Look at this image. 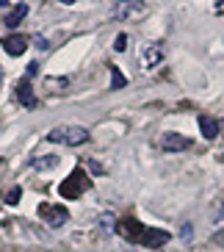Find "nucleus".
<instances>
[{
  "label": "nucleus",
  "mask_w": 224,
  "mask_h": 252,
  "mask_svg": "<svg viewBox=\"0 0 224 252\" xmlns=\"http://www.w3.org/2000/svg\"><path fill=\"white\" fill-rule=\"evenodd\" d=\"M47 141H56V144H69V147H81L89 141V130L81 125H58L47 133Z\"/></svg>",
  "instance_id": "obj_1"
},
{
  "label": "nucleus",
  "mask_w": 224,
  "mask_h": 252,
  "mask_svg": "<svg viewBox=\"0 0 224 252\" xmlns=\"http://www.w3.org/2000/svg\"><path fill=\"white\" fill-rule=\"evenodd\" d=\"M89 186H91L89 175H86L81 166H75V169L69 172V178H64V183L58 186V194L64 200H78L83 191H89Z\"/></svg>",
  "instance_id": "obj_2"
},
{
  "label": "nucleus",
  "mask_w": 224,
  "mask_h": 252,
  "mask_svg": "<svg viewBox=\"0 0 224 252\" xmlns=\"http://www.w3.org/2000/svg\"><path fill=\"white\" fill-rule=\"evenodd\" d=\"M111 14H113V20H139V17L147 14V3H141V0H130V3H116Z\"/></svg>",
  "instance_id": "obj_3"
},
{
  "label": "nucleus",
  "mask_w": 224,
  "mask_h": 252,
  "mask_svg": "<svg viewBox=\"0 0 224 252\" xmlns=\"http://www.w3.org/2000/svg\"><path fill=\"white\" fill-rule=\"evenodd\" d=\"M39 216L45 219L50 227H61V224L69 219V214H67V208H61V205H50V202H42L39 205Z\"/></svg>",
  "instance_id": "obj_4"
},
{
  "label": "nucleus",
  "mask_w": 224,
  "mask_h": 252,
  "mask_svg": "<svg viewBox=\"0 0 224 252\" xmlns=\"http://www.w3.org/2000/svg\"><path fill=\"white\" fill-rule=\"evenodd\" d=\"M161 147L166 150V153H183V150L191 147V139L183 133H164L161 136Z\"/></svg>",
  "instance_id": "obj_5"
},
{
  "label": "nucleus",
  "mask_w": 224,
  "mask_h": 252,
  "mask_svg": "<svg viewBox=\"0 0 224 252\" xmlns=\"http://www.w3.org/2000/svg\"><path fill=\"white\" fill-rule=\"evenodd\" d=\"M169 241V230H161V227H147L139 238V244L144 247H164Z\"/></svg>",
  "instance_id": "obj_6"
},
{
  "label": "nucleus",
  "mask_w": 224,
  "mask_h": 252,
  "mask_svg": "<svg viewBox=\"0 0 224 252\" xmlns=\"http://www.w3.org/2000/svg\"><path fill=\"white\" fill-rule=\"evenodd\" d=\"M3 50L8 53V56H23L25 50H28V36H23V33H11V36L3 39Z\"/></svg>",
  "instance_id": "obj_7"
},
{
  "label": "nucleus",
  "mask_w": 224,
  "mask_h": 252,
  "mask_svg": "<svg viewBox=\"0 0 224 252\" xmlns=\"http://www.w3.org/2000/svg\"><path fill=\"white\" fill-rule=\"evenodd\" d=\"M17 100H20V105H25V108H33L36 105V94H33V89H30V81L28 78H23V81L17 83Z\"/></svg>",
  "instance_id": "obj_8"
},
{
  "label": "nucleus",
  "mask_w": 224,
  "mask_h": 252,
  "mask_svg": "<svg viewBox=\"0 0 224 252\" xmlns=\"http://www.w3.org/2000/svg\"><path fill=\"white\" fill-rule=\"evenodd\" d=\"M116 233L119 236H125V238H130V241H139L141 238V233H144V227L136 219H122L119 224H116Z\"/></svg>",
  "instance_id": "obj_9"
},
{
  "label": "nucleus",
  "mask_w": 224,
  "mask_h": 252,
  "mask_svg": "<svg viewBox=\"0 0 224 252\" xmlns=\"http://www.w3.org/2000/svg\"><path fill=\"white\" fill-rule=\"evenodd\" d=\"M158 61H164V50H161V45H158V42L155 45H147L141 50V64L144 67H155Z\"/></svg>",
  "instance_id": "obj_10"
},
{
  "label": "nucleus",
  "mask_w": 224,
  "mask_h": 252,
  "mask_svg": "<svg viewBox=\"0 0 224 252\" xmlns=\"http://www.w3.org/2000/svg\"><path fill=\"white\" fill-rule=\"evenodd\" d=\"M25 17H28V3H17L11 11H8V17H6V25L8 28H17V25L23 23Z\"/></svg>",
  "instance_id": "obj_11"
},
{
  "label": "nucleus",
  "mask_w": 224,
  "mask_h": 252,
  "mask_svg": "<svg viewBox=\"0 0 224 252\" xmlns=\"http://www.w3.org/2000/svg\"><path fill=\"white\" fill-rule=\"evenodd\" d=\"M199 130L202 136L208 141H213L219 136V125H216V119H210V117H199Z\"/></svg>",
  "instance_id": "obj_12"
},
{
  "label": "nucleus",
  "mask_w": 224,
  "mask_h": 252,
  "mask_svg": "<svg viewBox=\"0 0 224 252\" xmlns=\"http://www.w3.org/2000/svg\"><path fill=\"white\" fill-rule=\"evenodd\" d=\"M45 86H47V92H56V89H67V86H69V81H67V78H47V81H45Z\"/></svg>",
  "instance_id": "obj_13"
},
{
  "label": "nucleus",
  "mask_w": 224,
  "mask_h": 252,
  "mask_svg": "<svg viewBox=\"0 0 224 252\" xmlns=\"http://www.w3.org/2000/svg\"><path fill=\"white\" fill-rule=\"evenodd\" d=\"M56 163H58V158H56V156H45V158H36L33 166H36V169H53Z\"/></svg>",
  "instance_id": "obj_14"
},
{
  "label": "nucleus",
  "mask_w": 224,
  "mask_h": 252,
  "mask_svg": "<svg viewBox=\"0 0 224 252\" xmlns=\"http://www.w3.org/2000/svg\"><path fill=\"white\" fill-rule=\"evenodd\" d=\"M100 227H103V233H113V230H116V224H113V214H105L103 219H100Z\"/></svg>",
  "instance_id": "obj_15"
},
{
  "label": "nucleus",
  "mask_w": 224,
  "mask_h": 252,
  "mask_svg": "<svg viewBox=\"0 0 224 252\" xmlns=\"http://www.w3.org/2000/svg\"><path fill=\"white\" fill-rule=\"evenodd\" d=\"M20 197H23V189H20V186H14V189H8L6 202H8V205H17V202H20Z\"/></svg>",
  "instance_id": "obj_16"
},
{
  "label": "nucleus",
  "mask_w": 224,
  "mask_h": 252,
  "mask_svg": "<svg viewBox=\"0 0 224 252\" xmlns=\"http://www.w3.org/2000/svg\"><path fill=\"white\" fill-rule=\"evenodd\" d=\"M111 75H113V78H111V89H122V86H125V78H122V72L113 67Z\"/></svg>",
  "instance_id": "obj_17"
},
{
  "label": "nucleus",
  "mask_w": 224,
  "mask_h": 252,
  "mask_svg": "<svg viewBox=\"0 0 224 252\" xmlns=\"http://www.w3.org/2000/svg\"><path fill=\"white\" fill-rule=\"evenodd\" d=\"M180 238H186V241H188V238H194V224H183V230H180Z\"/></svg>",
  "instance_id": "obj_18"
},
{
  "label": "nucleus",
  "mask_w": 224,
  "mask_h": 252,
  "mask_svg": "<svg viewBox=\"0 0 224 252\" xmlns=\"http://www.w3.org/2000/svg\"><path fill=\"white\" fill-rule=\"evenodd\" d=\"M125 47H127V36H125V33H119L116 42H113V50H125Z\"/></svg>",
  "instance_id": "obj_19"
},
{
  "label": "nucleus",
  "mask_w": 224,
  "mask_h": 252,
  "mask_svg": "<svg viewBox=\"0 0 224 252\" xmlns=\"http://www.w3.org/2000/svg\"><path fill=\"white\" fill-rule=\"evenodd\" d=\"M210 241H213V244H219V247H224V227H222V230H216V233L210 236Z\"/></svg>",
  "instance_id": "obj_20"
},
{
  "label": "nucleus",
  "mask_w": 224,
  "mask_h": 252,
  "mask_svg": "<svg viewBox=\"0 0 224 252\" xmlns=\"http://www.w3.org/2000/svg\"><path fill=\"white\" fill-rule=\"evenodd\" d=\"M213 219H224V200L219 202V208L213 211Z\"/></svg>",
  "instance_id": "obj_21"
},
{
  "label": "nucleus",
  "mask_w": 224,
  "mask_h": 252,
  "mask_svg": "<svg viewBox=\"0 0 224 252\" xmlns=\"http://www.w3.org/2000/svg\"><path fill=\"white\" fill-rule=\"evenodd\" d=\"M39 72V64H36V61H33V64H30V67H28V81H30V78H33V75H36Z\"/></svg>",
  "instance_id": "obj_22"
},
{
  "label": "nucleus",
  "mask_w": 224,
  "mask_h": 252,
  "mask_svg": "<svg viewBox=\"0 0 224 252\" xmlns=\"http://www.w3.org/2000/svg\"><path fill=\"white\" fill-rule=\"evenodd\" d=\"M89 169H91V172H97V175H100V172H103V166H100L97 161H89Z\"/></svg>",
  "instance_id": "obj_23"
},
{
  "label": "nucleus",
  "mask_w": 224,
  "mask_h": 252,
  "mask_svg": "<svg viewBox=\"0 0 224 252\" xmlns=\"http://www.w3.org/2000/svg\"><path fill=\"white\" fill-rule=\"evenodd\" d=\"M222 130H224V125H222Z\"/></svg>",
  "instance_id": "obj_24"
}]
</instances>
